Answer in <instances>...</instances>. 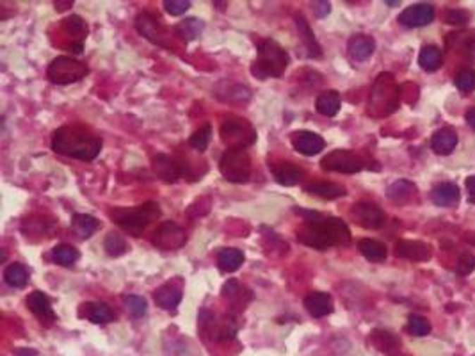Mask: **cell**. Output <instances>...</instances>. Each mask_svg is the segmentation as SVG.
Instances as JSON below:
<instances>
[{"label":"cell","instance_id":"cell-1","mask_svg":"<svg viewBox=\"0 0 475 356\" xmlns=\"http://www.w3.org/2000/svg\"><path fill=\"white\" fill-rule=\"evenodd\" d=\"M296 212L304 218L303 225L297 228V240L304 246L326 252L333 246H349L351 243V230L342 219L303 209H296Z\"/></svg>","mask_w":475,"mask_h":356},{"label":"cell","instance_id":"cell-2","mask_svg":"<svg viewBox=\"0 0 475 356\" xmlns=\"http://www.w3.org/2000/svg\"><path fill=\"white\" fill-rule=\"evenodd\" d=\"M52 150L79 161H93L101 150V139L82 127H61L52 135Z\"/></svg>","mask_w":475,"mask_h":356},{"label":"cell","instance_id":"cell-3","mask_svg":"<svg viewBox=\"0 0 475 356\" xmlns=\"http://www.w3.org/2000/svg\"><path fill=\"white\" fill-rule=\"evenodd\" d=\"M288 63V54L283 47L274 39H264L259 45V57L251 64V73L257 79H278L285 73Z\"/></svg>","mask_w":475,"mask_h":356},{"label":"cell","instance_id":"cell-4","mask_svg":"<svg viewBox=\"0 0 475 356\" xmlns=\"http://www.w3.org/2000/svg\"><path fill=\"white\" fill-rule=\"evenodd\" d=\"M111 218L114 219L118 226L132 235L139 237L146 230V226L152 225L161 218V209L155 202H146L135 209H114L111 210Z\"/></svg>","mask_w":475,"mask_h":356},{"label":"cell","instance_id":"cell-5","mask_svg":"<svg viewBox=\"0 0 475 356\" xmlns=\"http://www.w3.org/2000/svg\"><path fill=\"white\" fill-rule=\"evenodd\" d=\"M239 323L233 315H216L203 308L199 312V330L209 335L214 342H228L235 338Z\"/></svg>","mask_w":475,"mask_h":356},{"label":"cell","instance_id":"cell-6","mask_svg":"<svg viewBox=\"0 0 475 356\" xmlns=\"http://www.w3.org/2000/svg\"><path fill=\"white\" fill-rule=\"evenodd\" d=\"M219 171L232 184H244L251 176V157L244 148H228L219 161Z\"/></svg>","mask_w":475,"mask_h":356},{"label":"cell","instance_id":"cell-7","mask_svg":"<svg viewBox=\"0 0 475 356\" xmlns=\"http://www.w3.org/2000/svg\"><path fill=\"white\" fill-rule=\"evenodd\" d=\"M221 139L228 148H249L257 141V130L249 121L239 116L225 118L221 125Z\"/></svg>","mask_w":475,"mask_h":356},{"label":"cell","instance_id":"cell-8","mask_svg":"<svg viewBox=\"0 0 475 356\" xmlns=\"http://www.w3.org/2000/svg\"><path fill=\"white\" fill-rule=\"evenodd\" d=\"M90 73V68L80 61L68 56H59L49 64L47 77L56 84H71L84 79Z\"/></svg>","mask_w":475,"mask_h":356},{"label":"cell","instance_id":"cell-9","mask_svg":"<svg viewBox=\"0 0 475 356\" xmlns=\"http://www.w3.org/2000/svg\"><path fill=\"white\" fill-rule=\"evenodd\" d=\"M321 168L324 171L352 175V173H359L363 169V159L349 150H333L322 157Z\"/></svg>","mask_w":475,"mask_h":356},{"label":"cell","instance_id":"cell-10","mask_svg":"<svg viewBox=\"0 0 475 356\" xmlns=\"http://www.w3.org/2000/svg\"><path fill=\"white\" fill-rule=\"evenodd\" d=\"M187 243V235H185V230L180 228L176 223L173 221H164L157 226V230L154 232L152 237V244L157 246L159 250H164V252H175L180 250L182 246H185Z\"/></svg>","mask_w":475,"mask_h":356},{"label":"cell","instance_id":"cell-11","mask_svg":"<svg viewBox=\"0 0 475 356\" xmlns=\"http://www.w3.org/2000/svg\"><path fill=\"white\" fill-rule=\"evenodd\" d=\"M135 29H137V32L141 34V36H144L148 42L169 49L168 30H166L164 23H162V20L159 18V16L146 11L139 13V15L135 16Z\"/></svg>","mask_w":475,"mask_h":356},{"label":"cell","instance_id":"cell-12","mask_svg":"<svg viewBox=\"0 0 475 356\" xmlns=\"http://www.w3.org/2000/svg\"><path fill=\"white\" fill-rule=\"evenodd\" d=\"M154 169L159 178H162L168 184H175L182 176L189 175V166L178 157H171L166 154H157L154 157Z\"/></svg>","mask_w":475,"mask_h":356},{"label":"cell","instance_id":"cell-13","mask_svg":"<svg viewBox=\"0 0 475 356\" xmlns=\"http://www.w3.org/2000/svg\"><path fill=\"white\" fill-rule=\"evenodd\" d=\"M351 218L356 225L365 230H379L385 225V212L376 203L359 202L354 203L351 209Z\"/></svg>","mask_w":475,"mask_h":356},{"label":"cell","instance_id":"cell-14","mask_svg":"<svg viewBox=\"0 0 475 356\" xmlns=\"http://www.w3.org/2000/svg\"><path fill=\"white\" fill-rule=\"evenodd\" d=\"M27 308L38 317V321L43 326L50 328L56 323L57 315L54 312L52 303H50L49 296L43 294L42 290H34V293L29 294V297H27Z\"/></svg>","mask_w":475,"mask_h":356},{"label":"cell","instance_id":"cell-15","mask_svg":"<svg viewBox=\"0 0 475 356\" xmlns=\"http://www.w3.org/2000/svg\"><path fill=\"white\" fill-rule=\"evenodd\" d=\"M434 18V8L426 2H420V4H413L409 8H406L405 11L400 13L399 23L402 27H408V29H417V27L429 25Z\"/></svg>","mask_w":475,"mask_h":356},{"label":"cell","instance_id":"cell-16","mask_svg":"<svg viewBox=\"0 0 475 356\" xmlns=\"http://www.w3.org/2000/svg\"><path fill=\"white\" fill-rule=\"evenodd\" d=\"M184 297V287H182V280H173L168 283L161 285L154 294V300L159 308L162 310H175Z\"/></svg>","mask_w":475,"mask_h":356},{"label":"cell","instance_id":"cell-17","mask_svg":"<svg viewBox=\"0 0 475 356\" xmlns=\"http://www.w3.org/2000/svg\"><path fill=\"white\" fill-rule=\"evenodd\" d=\"M292 147L300 154L307 155V157H314V155L321 154L324 150L326 142L319 134L311 130H297L292 134Z\"/></svg>","mask_w":475,"mask_h":356},{"label":"cell","instance_id":"cell-18","mask_svg":"<svg viewBox=\"0 0 475 356\" xmlns=\"http://www.w3.org/2000/svg\"><path fill=\"white\" fill-rule=\"evenodd\" d=\"M223 297L228 300L233 310L242 312L247 307V303L253 300V293L247 289L246 285H240L235 278H232V280H228L223 285Z\"/></svg>","mask_w":475,"mask_h":356},{"label":"cell","instance_id":"cell-19","mask_svg":"<svg viewBox=\"0 0 475 356\" xmlns=\"http://www.w3.org/2000/svg\"><path fill=\"white\" fill-rule=\"evenodd\" d=\"M395 255L413 262H426L431 259V247L422 240H399L395 244Z\"/></svg>","mask_w":475,"mask_h":356},{"label":"cell","instance_id":"cell-20","mask_svg":"<svg viewBox=\"0 0 475 356\" xmlns=\"http://www.w3.org/2000/svg\"><path fill=\"white\" fill-rule=\"evenodd\" d=\"M271 171L274 175V180L285 188L297 185L304 176V169L294 162H278V164L271 166Z\"/></svg>","mask_w":475,"mask_h":356},{"label":"cell","instance_id":"cell-21","mask_svg":"<svg viewBox=\"0 0 475 356\" xmlns=\"http://www.w3.org/2000/svg\"><path fill=\"white\" fill-rule=\"evenodd\" d=\"M371 342L379 349V351L385 352L386 356H406L402 342H400V338L397 337V335H393L392 331L374 330L371 335Z\"/></svg>","mask_w":475,"mask_h":356},{"label":"cell","instance_id":"cell-22","mask_svg":"<svg viewBox=\"0 0 475 356\" xmlns=\"http://www.w3.org/2000/svg\"><path fill=\"white\" fill-rule=\"evenodd\" d=\"M64 32H66L71 38V45H70L71 52H75V54L82 52L84 39H86V36H87V23L84 22L80 16L73 15V16H70V18L64 20Z\"/></svg>","mask_w":475,"mask_h":356},{"label":"cell","instance_id":"cell-23","mask_svg":"<svg viewBox=\"0 0 475 356\" xmlns=\"http://www.w3.org/2000/svg\"><path fill=\"white\" fill-rule=\"evenodd\" d=\"M304 308L311 317H326L333 312V297L328 293H310L304 297Z\"/></svg>","mask_w":475,"mask_h":356},{"label":"cell","instance_id":"cell-24","mask_svg":"<svg viewBox=\"0 0 475 356\" xmlns=\"http://www.w3.org/2000/svg\"><path fill=\"white\" fill-rule=\"evenodd\" d=\"M349 56L354 61L362 63V61H367L369 57L374 54L376 50V42L374 38L367 36V34H354L347 43Z\"/></svg>","mask_w":475,"mask_h":356},{"label":"cell","instance_id":"cell-25","mask_svg":"<svg viewBox=\"0 0 475 356\" xmlns=\"http://www.w3.org/2000/svg\"><path fill=\"white\" fill-rule=\"evenodd\" d=\"M457 145V134L454 128L443 127L436 130L431 137V148L438 155H450Z\"/></svg>","mask_w":475,"mask_h":356},{"label":"cell","instance_id":"cell-26","mask_svg":"<svg viewBox=\"0 0 475 356\" xmlns=\"http://www.w3.org/2000/svg\"><path fill=\"white\" fill-rule=\"evenodd\" d=\"M431 200L438 207H454L459 203L461 192L459 188L452 182H442L431 191Z\"/></svg>","mask_w":475,"mask_h":356},{"label":"cell","instance_id":"cell-27","mask_svg":"<svg viewBox=\"0 0 475 356\" xmlns=\"http://www.w3.org/2000/svg\"><path fill=\"white\" fill-rule=\"evenodd\" d=\"M80 314L86 319H90L91 323L94 324H109L116 319V312L109 307L107 303H100V301L82 305V312Z\"/></svg>","mask_w":475,"mask_h":356},{"label":"cell","instance_id":"cell-28","mask_svg":"<svg viewBox=\"0 0 475 356\" xmlns=\"http://www.w3.org/2000/svg\"><path fill=\"white\" fill-rule=\"evenodd\" d=\"M304 191L322 200H337L347 195L344 185L335 184V182H310L304 185Z\"/></svg>","mask_w":475,"mask_h":356},{"label":"cell","instance_id":"cell-29","mask_svg":"<svg viewBox=\"0 0 475 356\" xmlns=\"http://www.w3.org/2000/svg\"><path fill=\"white\" fill-rule=\"evenodd\" d=\"M417 185L409 180H397L395 184H392L386 191V196L392 202L399 203V205H406V203H412L417 198Z\"/></svg>","mask_w":475,"mask_h":356},{"label":"cell","instance_id":"cell-30","mask_svg":"<svg viewBox=\"0 0 475 356\" xmlns=\"http://www.w3.org/2000/svg\"><path fill=\"white\" fill-rule=\"evenodd\" d=\"M340 94H338V91L335 90H328V91H322L321 94L317 97V102H315V107H317L319 113L322 114V116H337L338 111H340Z\"/></svg>","mask_w":475,"mask_h":356},{"label":"cell","instance_id":"cell-31","mask_svg":"<svg viewBox=\"0 0 475 356\" xmlns=\"http://www.w3.org/2000/svg\"><path fill=\"white\" fill-rule=\"evenodd\" d=\"M244 264V253L235 247H226L217 255V266L223 273H235Z\"/></svg>","mask_w":475,"mask_h":356},{"label":"cell","instance_id":"cell-32","mask_svg":"<svg viewBox=\"0 0 475 356\" xmlns=\"http://www.w3.org/2000/svg\"><path fill=\"white\" fill-rule=\"evenodd\" d=\"M203 29H205V23L198 18H185L175 27V34L178 38L184 39L185 43L187 42H195L202 36Z\"/></svg>","mask_w":475,"mask_h":356},{"label":"cell","instance_id":"cell-33","mask_svg":"<svg viewBox=\"0 0 475 356\" xmlns=\"http://www.w3.org/2000/svg\"><path fill=\"white\" fill-rule=\"evenodd\" d=\"M358 250L371 262H383L386 259V255H388L385 244L374 239H362L358 243Z\"/></svg>","mask_w":475,"mask_h":356},{"label":"cell","instance_id":"cell-34","mask_svg":"<svg viewBox=\"0 0 475 356\" xmlns=\"http://www.w3.org/2000/svg\"><path fill=\"white\" fill-rule=\"evenodd\" d=\"M296 25H297V29H300L301 39H303L304 47H307V50H308V56L321 57L322 49L317 43V39H315V34L311 32V29H310V25H308L307 20H304L303 16H296Z\"/></svg>","mask_w":475,"mask_h":356},{"label":"cell","instance_id":"cell-35","mask_svg":"<svg viewBox=\"0 0 475 356\" xmlns=\"http://www.w3.org/2000/svg\"><path fill=\"white\" fill-rule=\"evenodd\" d=\"M71 226L77 232V235L82 237V239H90L98 228H100V221L90 214H75L73 216V221H71Z\"/></svg>","mask_w":475,"mask_h":356},{"label":"cell","instance_id":"cell-36","mask_svg":"<svg viewBox=\"0 0 475 356\" xmlns=\"http://www.w3.org/2000/svg\"><path fill=\"white\" fill-rule=\"evenodd\" d=\"M442 50L438 49L436 45H426L420 50L419 56V64L422 70L426 71H436L438 68L442 66Z\"/></svg>","mask_w":475,"mask_h":356},{"label":"cell","instance_id":"cell-37","mask_svg":"<svg viewBox=\"0 0 475 356\" xmlns=\"http://www.w3.org/2000/svg\"><path fill=\"white\" fill-rule=\"evenodd\" d=\"M4 281L9 287L15 289H23L29 281V273L22 264H9L4 269Z\"/></svg>","mask_w":475,"mask_h":356},{"label":"cell","instance_id":"cell-38","mask_svg":"<svg viewBox=\"0 0 475 356\" xmlns=\"http://www.w3.org/2000/svg\"><path fill=\"white\" fill-rule=\"evenodd\" d=\"M52 257H54V260L59 264V266L71 267L77 262V260H79L80 253L77 247L70 246V244H59V246H56L52 250Z\"/></svg>","mask_w":475,"mask_h":356},{"label":"cell","instance_id":"cell-39","mask_svg":"<svg viewBox=\"0 0 475 356\" xmlns=\"http://www.w3.org/2000/svg\"><path fill=\"white\" fill-rule=\"evenodd\" d=\"M104 247L105 252H107L111 257H121L128 252V243L125 240L123 235L111 232L107 237H105Z\"/></svg>","mask_w":475,"mask_h":356},{"label":"cell","instance_id":"cell-40","mask_svg":"<svg viewBox=\"0 0 475 356\" xmlns=\"http://www.w3.org/2000/svg\"><path fill=\"white\" fill-rule=\"evenodd\" d=\"M210 139H212V127H210V123H205L189 137V145H191L195 150L205 152L210 145Z\"/></svg>","mask_w":475,"mask_h":356},{"label":"cell","instance_id":"cell-41","mask_svg":"<svg viewBox=\"0 0 475 356\" xmlns=\"http://www.w3.org/2000/svg\"><path fill=\"white\" fill-rule=\"evenodd\" d=\"M454 84L463 93H470L475 90V70L474 68H461L454 77Z\"/></svg>","mask_w":475,"mask_h":356},{"label":"cell","instance_id":"cell-42","mask_svg":"<svg viewBox=\"0 0 475 356\" xmlns=\"http://www.w3.org/2000/svg\"><path fill=\"white\" fill-rule=\"evenodd\" d=\"M408 331L415 337H426L431 333V324L426 317L422 315L412 314L408 319Z\"/></svg>","mask_w":475,"mask_h":356},{"label":"cell","instance_id":"cell-43","mask_svg":"<svg viewBox=\"0 0 475 356\" xmlns=\"http://www.w3.org/2000/svg\"><path fill=\"white\" fill-rule=\"evenodd\" d=\"M123 303H125V307L128 308V312L132 314V317H135V319H141L142 315L146 314V310H148V305H146L144 297L134 296V294L123 296Z\"/></svg>","mask_w":475,"mask_h":356},{"label":"cell","instance_id":"cell-44","mask_svg":"<svg viewBox=\"0 0 475 356\" xmlns=\"http://www.w3.org/2000/svg\"><path fill=\"white\" fill-rule=\"evenodd\" d=\"M443 20L450 25H467L470 22V15H468L464 9H447L445 15H443Z\"/></svg>","mask_w":475,"mask_h":356},{"label":"cell","instance_id":"cell-45","mask_svg":"<svg viewBox=\"0 0 475 356\" xmlns=\"http://www.w3.org/2000/svg\"><path fill=\"white\" fill-rule=\"evenodd\" d=\"M474 269H475V257L471 255V253H464V255H461L459 259H457L456 273L459 274V276H468Z\"/></svg>","mask_w":475,"mask_h":356},{"label":"cell","instance_id":"cell-46","mask_svg":"<svg viewBox=\"0 0 475 356\" xmlns=\"http://www.w3.org/2000/svg\"><path fill=\"white\" fill-rule=\"evenodd\" d=\"M164 8L171 16H180L191 8V2L189 0H164Z\"/></svg>","mask_w":475,"mask_h":356},{"label":"cell","instance_id":"cell-47","mask_svg":"<svg viewBox=\"0 0 475 356\" xmlns=\"http://www.w3.org/2000/svg\"><path fill=\"white\" fill-rule=\"evenodd\" d=\"M311 9H314V15L317 18H324L331 13V4L330 2H326V0H321V2H311Z\"/></svg>","mask_w":475,"mask_h":356},{"label":"cell","instance_id":"cell-48","mask_svg":"<svg viewBox=\"0 0 475 356\" xmlns=\"http://www.w3.org/2000/svg\"><path fill=\"white\" fill-rule=\"evenodd\" d=\"M464 185H467V191H468V202L475 203V176H468Z\"/></svg>","mask_w":475,"mask_h":356},{"label":"cell","instance_id":"cell-49","mask_svg":"<svg viewBox=\"0 0 475 356\" xmlns=\"http://www.w3.org/2000/svg\"><path fill=\"white\" fill-rule=\"evenodd\" d=\"M464 120H467L468 127L474 128V130H475V107H471V109L467 111V114H464Z\"/></svg>","mask_w":475,"mask_h":356},{"label":"cell","instance_id":"cell-50","mask_svg":"<svg viewBox=\"0 0 475 356\" xmlns=\"http://www.w3.org/2000/svg\"><path fill=\"white\" fill-rule=\"evenodd\" d=\"M73 6V0H68V2H56V9L57 11H66L68 8Z\"/></svg>","mask_w":475,"mask_h":356},{"label":"cell","instance_id":"cell-51","mask_svg":"<svg viewBox=\"0 0 475 356\" xmlns=\"http://www.w3.org/2000/svg\"><path fill=\"white\" fill-rule=\"evenodd\" d=\"M386 6H399V2H392V0H386Z\"/></svg>","mask_w":475,"mask_h":356}]
</instances>
